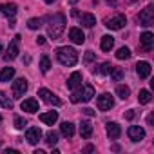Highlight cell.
Returning <instances> with one entry per match:
<instances>
[{
  "label": "cell",
  "mask_w": 154,
  "mask_h": 154,
  "mask_svg": "<svg viewBox=\"0 0 154 154\" xmlns=\"http://www.w3.org/2000/svg\"><path fill=\"white\" fill-rule=\"evenodd\" d=\"M63 29H65V17L62 13L54 15L49 18V26H47V35L49 38L53 40H58L62 35H63Z\"/></svg>",
  "instance_id": "obj_1"
},
{
  "label": "cell",
  "mask_w": 154,
  "mask_h": 154,
  "mask_svg": "<svg viewBox=\"0 0 154 154\" xmlns=\"http://www.w3.org/2000/svg\"><path fill=\"white\" fill-rule=\"evenodd\" d=\"M56 58L62 65L65 67H72L76 65V62H78V53H76L72 47H60L56 49Z\"/></svg>",
  "instance_id": "obj_2"
},
{
  "label": "cell",
  "mask_w": 154,
  "mask_h": 154,
  "mask_svg": "<svg viewBox=\"0 0 154 154\" xmlns=\"http://www.w3.org/2000/svg\"><path fill=\"white\" fill-rule=\"evenodd\" d=\"M20 35H17L13 40H11V44H9V47H8V53L4 54V60L6 62H9V60H15L17 56H18V53H20Z\"/></svg>",
  "instance_id": "obj_3"
},
{
  "label": "cell",
  "mask_w": 154,
  "mask_h": 154,
  "mask_svg": "<svg viewBox=\"0 0 154 154\" xmlns=\"http://www.w3.org/2000/svg\"><path fill=\"white\" fill-rule=\"evenodd\" d=\"M140 24L141 26H145V27H149V26H152L154 24V8L152 6H147L141 13H140Z\"/></svg>",
  "instance_id": "obj_4"
},
{
  "label": "cell",
  "mask_w": 154,
  "mask_h": 154,
  "mask_svg": "<svg viewBox=\"0 0 154 154\" xmlns=\"http://www.w3.org/2000/svg\"><path fill=\"white\" fill-rule=\"evenodd\" d=\"M38 96H40L45 103H49V105H56V107L62 105V100H60L56 94H53L49 89H40V91H38Z\"/></svg>",
  "instance_id": "obj_5"
},
{
  "label": "cell",
  "mask_w": 154,
  "mask_h": 154,
  "mask_svg": "<svg viewBox=\"0 0 154 154\" xmlns=\"http://www.w3.org/2000/svg\"><path fill=\"white\" fill-rule=\"evenodd\" d=\"M96 105H98V109L100 111H111L112 107H114V98L111 96V94H102V96H98V100H96Z\"/></svg>",
  "instance_id": "obj_6"
},
{
  "label": "cell",
  "mask_w": 154,
  "mask_h": 154,
  "mask_svg": "<svg viewBox=\"0 0 154 154\" xmlns=\"http://www.w3.org/2000/svg\"><path fill=\"white\" fill-rule=\"evenodd\" d=\"M125 24H127V18H125L123 15H116V17H112V18H109V20L105 22V26H107L109 29H112V31H118V29L125 27Z\"/></svg>",
  "instance_id": "obj_7"
},
{
  "label": "cell",
  "mask_w": 154,
  "mask_h": 154,
  "mask_svg": "<svg viewBox=\"0 0 154 154\" xmlns=\"http://www.w3.org/2000/svg\"><path fill=\"white\" fill-rule=\"evenodd\" d=\"M26 91H27V80L26 78H18L13 82V96L15 98H22Z\"/></svg>",
  "instance_id": "obj_8"
},
{
  "label": "cell",
  "mask_w": 154,
  "mask_h": 154,
  "mask_svg": "<svg viewBox=\"0 0 154 154\" xmlns=\"http://www.w3.org/2000/svg\"><path fill=\"white\" fill-rule=\"evenodd\" d=\"M127 134H129V138H131L132 141H141V140L145 138V131H143V127H140V125H131L129 131H127Z\"/></svg>",
  "instance_id": "obj_9"
},
{
  "label": "cell",
  "mask_w": 154,
  "mask_h": 154,
  "mask_svg": "<svg viewBox=\"0 0 154 154\" xmlns=\"http://www.w3.org/2000/svg\"><path fill=\"white\" fill-rule=\"evenodd\" d=\"M69 38L72 40V44H78V45H82L85 42V35L80 27H71L69 29Z\"/></svg>",
  "instance_id": "obj_10"
},
{
  "label": "cell",
  "mask_w": 154,
  "mask_h": 154,
  "mask_svg": "<svg viewBox=\"0 0 154 154\" xmlns=\"http://www.w3.org/2000/svg\"><path fill=\"white\" fill-rule=\"evenodd\" d=\"M40 138H42V131H40L38 127H31V129H27V132H26V140H27V143L36 145V143L40 141Z\"/></svg>",
  "instance_id": "obj_11"
},
{
  "label": "cell",
  "mask_w": 154,
  "mask_h": 154,
  "mask_svg": "<svg viewBox=\"0 0 154 154\" xmlns=\"http://www.w3.org/2000/svg\"><path fill=\"white\" fill-rule=\"evenodd\" d=\"M140 44L143 45V49H145V51H150V49H152V45H154V35H152L150 31H145V33L140 36Z\"/></svg>",
  "instance_id": "obj_12"
},
{
  "label": "cell",
  "mask_w": 154,
  "mask_h": 154,
  "mask_svg": "<svg viewBox=\"0 0 154 154\" xmlns=\"http://www.w3.org/2000/svg\"><path fill=\"white\" fill-rule=\"evenodd\" d=\"M105 131H107V136H109L111 140H116V138H120V134H122V127H120L116 122H111V123H107Z\"/></svg>",
  "instance_id": "obj_13"
},
{
  "label": "cell",
  "mask_w": 154,
  "mask_h": 154,
  "mask_svg": "<svg viewBox=\"0 0 154 154\" xmlns=\"http://www.w3.org/2000/svg\"><path fill=\"white\" fill-rule=\"evenodd\" d=\"M150 71H152V67H150L149 62H138L136 63V72H138L140 78H147V76L150 74Z\"/></svg>",
  "instance_id": "obj_14"
},
{
  "label": "cell",
  "mask_w": 154,
  "mask_h": 154,
  "mask_svg": "<svg viewBox=\"0 0 154 154\" xmlns=\"http://www.w3.org/2000/svg\"><path fill=\"white\" fill-rule=\"evenodd\" d=\"M17 11H18V8H17V4H13V2L0 6V13H2L4 17H8V18H13V17L17 15Z\"/></svg>",
  "instance_id": "obj_15"
},
{
  "label": "cell",
  "mask_w": 154,
  "mask_h": 154,
  "mask_svg": "<svg viewBox=\"0 0 154 154\" xmlns=\"http://www.w3.org/2000/svg\"><path fill=\"white\" fill-rule=\"evenodd\" d=\"M20 107H22V111H26V112H36V111H38V100L27 98V100H24V102L20 103Z\"/></svg>",
  "instance_id": "obj_16"
},
{
  "label": "cell",
  "mask_w": 154,
  "mask_h": 154,
  "mask_svg": "<svg viewBox=\"0 0 154 154\" xmlns=\"http://www.w3.org/2000/svg\"><path fill=\"white\" fill-rule=\"evenodd\" d=\"M82 85V72H72L71 76H69V80H67V87L72 91V89H76V87H80Z\"/></svg>",
  "instance_id": "obj_17"
},
{
  "label": "cell",
  "mask_w": 154,
  "mask_h": 154,
  "mask_svg": "<svg viewBox=\"0 0 154 154\" xmlns=\"http://www.w3.org/2000/svg\"><path fill=\"white\" fill-rule=\"evenodd\" d=\"M40 120H42L45 125H53V123H56V120H58V112H56V111L42 112V114H40Z\"/></svg>",
  "instance_id": "obj_18"
},
{
  "label": "cell",
  "mask_w": 154,
  "mask_h": 154,
  "mask_svg": "<svg viewBox=\"0 0 154 154\" xmlns=\"http://www.w3.org/2000/svg\"><path fill=\"white\" fill-rule=\"evenodd\" d=\"M80 22H82L84 27H94V24H96V17L91 15V13H84V15L80 17Z\"/></svg>",
  "instance_id": "obj_19"
},
{
  "label": "cell",
  "mask_w": 154,
  "mask_h": 154,
  "mask_svg": "<svg viewBox=\"0 0 154 154\" xmlns=\"http://www.w3.org/2000/svg\"><path fill=\"white\" fill-rule=\"evenodd\" d=\"M80 136L85 138V140H89L93 136V125L89 122H82L80 123Z\"/></svg>",
  "instance_id": "obj_20"
},
{
  "label": "cell",
  "mask_w": 154,
  "mask_h": 154,
  "mask_svg": "<svg viewBox=\"0 0 154 154\" xmlns=\"http://www.w3.org/2000/svg\"><path fill=\"white\" fill-rule=\"evenodd\" d=\"M60 131H62V134H63L65 138H72V136H74V125H72L71 122H63V123L60 125Z\"/></svg>",
  "instance_id": "obj_21"
},
{
  "label": "cell",
  "mask_w": 154,
  "mask_h": 154,
  "mask_svg": "<svg viewBox=\"0 0 154 154\" xmlns=\"http://www.w3.org/2000/svg\"><path fill=\"white\" fill-rule=\"evenodd\" d=\"M13 76H15V69L13 67H4L0 71V82H9V80H13Z\"/></svg>",
  "instance_id": "obj_22"
},
{
  "label": "cell",
  "mask_w": 154,
  "mask_h": 154,
  "mask_svg": "<svg viewBox=\"0 0 154 154\" xmlns=\"http://www.w3.org/2000/svg\"><path fill=\"white\" fill-rule=\"evenodd\" d=\"M94 96V87L93 85H84V91H82V100L80 102H91Z\"/></svg>",
  "instance_id": "obj_23"
},
{
  "label": "cell",
  "mask_w": 154,
  "mask_h": 154,
  "mask_svg": "<svg viewBox=\"0 0 154 154\" xmlns=\"http://www.w3.org/2000/svg\"><path fill=\"white\" fill-rule=\"evenodd\" d=\"M112 45H114V38H112L111 35L102 36V51H111Z\"/></svg>",
  "instance_id": "obj_24"
},
{
  "label": "cell",
  "mask_w": 154,
  "mask_h": 154,
  "mask_svg": "<svg viewBox=\"0 0 154 154\" xmlns=\"http://www.w3.org/2000/svg\"><path fill=\"white\" fill-rule=\"evenodd\" d=\"M138 100H140V103H149L150 100H152V93L150 91H147V89H141L140 91V94H138Z\"/></svg>",
  "instance_id": "obj_25"
},
{
  "label": "cell",
  "mask_w": 154,
  "mask_h": 154,
  "mask_svg": "<svg viewBox=\"0 0 154 154\" xmlns=\"http://www.w3.org/2000/svg\"><path fill=\"white\" fill-rule=\"evenodd\" d=\"M109 74H111V78H112L114 82H120V80L123 78V69H122V67H114V65H112V69H111V72H109Z\"/></svg>",
  "instance_id": "obj_26"
},
{
  "label": "cell",
  "mask_w": 154,
  "mask_h": 154,
  "mask_svg": "<svg viewBox=\"0 0 154 154\" xmlns=\"http://www.w3.org/2000/svg\"><path fill=\"white\" fill-rule=\"evenodd\" d=\"M111 69H112V65L109 62H103L100 67H94V74H109Z\"/></svg>",
  "instance_id": "obj_27"
},
{
  "label": "cell",
  "mask_w": 154,
  "mask_h": 154,
  "mask_svg": "<svg viewBox=\"0 0 154 154\" xmlns=\"http://www.w3.org/2000/svg\"><path fill=\"white\" fill-rule=\"evenodd\" d=\"M116 94H118V98L127 100V98H129V94H131V89H129L127 85H118V87H116Z\"/></svg>",
  "instance_id": "obj_28"
},
{
  "label": "cell",
  "mask_w": 154,
  "mask_h": 154,
  "mask_svg": "<svg viewBox=\"0 0 154 154\" xmlns=\"http://www.w3.org/2000/svg\"><path fill=\"white\" fill-rule=\"evenodd\" d=\"M0 107H4V109H13V102H11L9 96H6L2 91H0Z\"/></svg>",
  "instance_id": "obj_29"
},
{
  "label": "cell",
  "mask_w": 154,
  "mask_h": 154,
  "mask_svg": "<svg viewBox=\"0 0 154 154\" xmlns=\"http://www.w3.org/2000/svg\"><path fill=\"white\" fill-rule=\"evenodd\" d=\"M131 54H132V53H131L129 47H120L118 53H116V58H118V60H127V58H131Z\"/></svg>",
  "instance_id": "obj_30"
},
{
  "label": "cell",
  "mask_w": 154,
  "mask_h": 154,
  "mask_svg": "<svg viewBox=\"0 0 154 154\" xmlns=\"http://www.w3.org/2000/svg\"><path fill=\"white\" fill-rule=\"evenodd\" d=\"M49 69H51V60H49V56H42L40 58V71L42 72H49Z\"/></svg>",
  "instance_id": "obj_31"
},
{
  "label": "cell",
  "mask_w": 154,
  "mask_h": 154,
  "mask_svg": "<svg viewBox=\"0 0 154 154\" xmlns=\"http://www.w3.org/2000/svg\"><path fill=\"white\" fill-rule=\"evenodd\" d=\"M56 141H58V134H56L54 131H49V132L45 134V143H47L49 147H53V145H56Z\"/></svg>",
  "instance_id": "obj_32"
},
{
  "label": "cell",
  "mask_w": 154,
  "mask_h": 154,
  "mask_svg": "<svg viewBox=\"0 0 154 154\" xmlns=\"http://www.w3.org/2000/svg\"><path fill=\"white\" fill-rule=\"evenodd\" d=\"M27 27L29 29H40L42 27V18H29L27 20Z\"/></svg>",
  "instance_id": "obj_33"
},
{
  "label": "cell",
  "mask_w": 154,
  "mask_h": 154,
  "mask_svg": "<svg viewBox=\"0 0 154 154\" xmlns=\"http://www.w3.org/2000/svg\"><path fill=\"white\" fill-rule=\"evenodd\" d=\"M26 125H27V122H26L24 118H20V116L15 118V127H17V129H24Z\"/></svg>",
  "instance_id": "obj_34"
},
{
  "label": "cell",
  "mask_w": 154,
  "mask_h": 154,
  "mask_svg": "<svg viewBox=\"0 0 154 154\" xmlns=\"http://www.w3.org/2000/svg\"><path fill=\"white\" fill-rule=\"evenodd\" d=\"M84 60H85V63H91V62L94 60V53H93V51H87V53H85V58H84Z\"/></svg>",
  "instance_id": "obj_35"
},
{
  "label": "cell",
  "mask_w": 154,
  "mask_h": 154,
  "mask_svg": "<svg viewBox=\"0 0 154 154\" xmlns=\"http://www.w3.org/2000/svg\"><path fill=\"white\" fill-rule=\"evenodd\" d=\"M134 116H136V112H134V111H127V112H125V118H127V120H132Z\"/></svg>",
  "instance_id": "obj_36"
},
{
  "label": "cell",
  "mask_w": 154,
  "mask_h": 154,
  "mask_svg": "<svg viewBox=\"0 0 154 154\" xmlns=\"http://www.w3.org/2000/svg\"><path fill=\"white\" fill-rule=\"evenodd\" d=\"M84 114H87V116H94V111L89 109V107H85V109H84Z\"/></svg>",
  "instance_id": "obj_37"
},
{
  "label": "cell",
  "mask_w": 154,
  "mask_h": 154,
  "mask_svg": "<svg viewBox=\"0 0 154 154\" xmlns=\"http://www.w3.org/2000/svg\"><path fill=\"white\" fill-rule=\"evenodd\" d=\"M36 44H38V45H44V44H45V36H38V38H36Z\"/></svg>",
  "instance_id": "obj_38"
},
{
  "label": "cell",
  "mask_w": 154,
  "mask_h": 154,
  "mask_svg": "<svg viewBox=\"0 0 154 154\" xmlns=\"http://www.w3.org/2000/svg\"><path fill=\"white\" fill-rule=\"evenodd\" d=\"M93 150H94V147H93V145H87V147H85V152H93Z\"/></svg>",
  "instance_id": "obj_39"
},
{
  "label": "cell",
  "mask_w": 154,
  "mask_h": 154,
  "mask_svg": "<svg viewBox=\"0 0 154 154\" xmlns=\"http://www.w3.org/2000/svg\"><path fill=\"white\" fill-rule=\"evenodd\" d=\"M6 154H18V150H15V149H9V150H6Z\"/></svg>",
  "instance_id": "obj_40"
},
{
  "label": "cell",
  "mask_w": 154,
  "mask_h": 154,
  "mask_svg": "<svg viewBox=\"0 0 154 154\" xmlns=\"http://www.w3.org/2000/svg\"><path fill=\"white\" fill-rule=\"evenodd\" d=\"M53 2H56V0H45V4H53Z\"/></svg>",
  "instance_id": "obj_41"
},
{
  "label": "cell",
  "mask_w": 154,
  "mask_h": 154,
  "mask_svg": "<svg viewBox=\"0 0 154 154\" xmlns=\"http://www.w3.org/2000/svg\"><path fill=\"white\" fill-rule=\"evenodd\" d=\"M107 2H109V4H114V2H116V0H107Z\"/></svg>",
  "instance_id": "obj_42"
},
{
  "label": "cell",
  "mask_w": 154,
  "mask_h": 154,
  "mask_svg": "<svg viewBox=\"0 0 154 154\" xmlns=\"http://www.w3.org/2000/svg\"><path fill=\"white\" fill-rule=\"evenodd\" d=\"M0 53H2V44H0Z\"/></svg>",
  "instance_id": "obj_43"
},
{
  "label": "cell",
  "mask_w": 154,
  "mask_h": 154,
  "mask_svg": "<svg viewBox=\"0 0 154 154\" xmlns=\"http://www.w3.org/2000/svg\"><path fill=\"white\" fill-rule=\"evenodd\" d=\"M0 122H2V116H0Z\"/></svg>",
  "instance_id": "obj_44"
},
{
  "label": "cell",
  "mask_w": 154,
  "mask_h": 154,
  "mask_svg": "<svg viewBox=\"0 0 154 154\" xmlns=\"http://www.w3.org/2000/svg\"><path fill=\"white\" fill-rule=\"evenodd\" d=\"M131 2H136V0H131Z\"/></svg>",
  "instance_id": "obj_45"
}]
</instances>
